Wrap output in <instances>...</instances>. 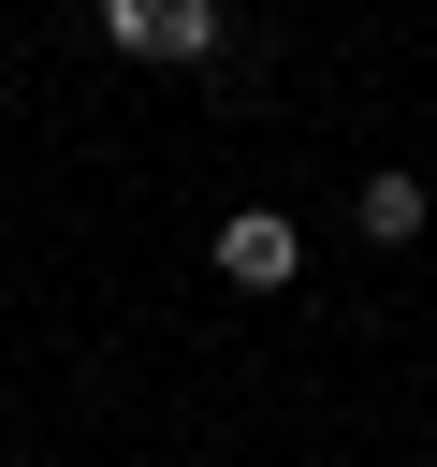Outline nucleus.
<instances>
[{
  "mask_svg": "<svg viewBox=\"0 0 437 467\" xmlns=\"http://www.w3.org/2000/svg\"><path fill=\"white\" fill-rule=\"evenodd\" d=\"M204 248H218V277H233V292H291V277H306V234H291L277 204H233Z\"/></svg>",
  "mask_w": 437,
  "mask_h": 467,
  "instance_id": "1",
  "label": "nucleus"
},
{
  "mask_svg": "<svg viewBox=\"0 0 437 467\" xmlns=\"http://www.w3.org/2000/svg\"><path fill=\"white\" fill-rule=\"evenodd\" d=\"M117 58H218V0H102Z\"/></svg>",
  "mask_w": 437,
  "mask_h": 467,
  "instance_id": "2",
  "label": "nucleus"
},
{
  "mask_svg": "<svg viewBox=\"0 0 437 467\" xmlns=\"http://www.w3.org/2000/svg\"><path fill=\"white\" fill-rule=\"evenodd\" d=\"M350 219H364V234H379V248H408V234H422V175H408V161H379V175H364V204H350Z\"/></svg>",
  "mask_w": 437,
  "mask_h": 467,
  "instance_id": "3",
  "label": "nucleus"
}]
</instances>
